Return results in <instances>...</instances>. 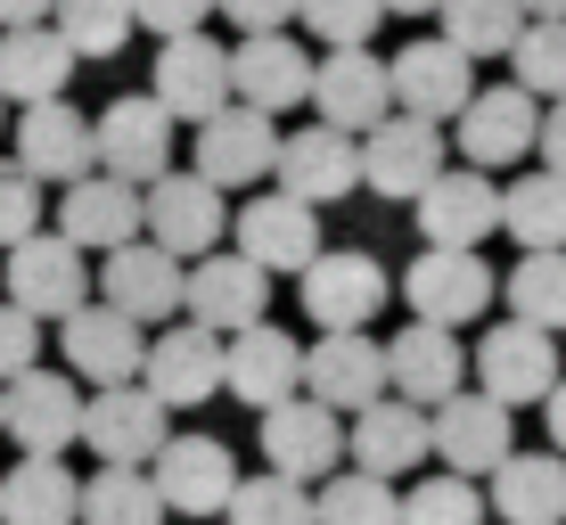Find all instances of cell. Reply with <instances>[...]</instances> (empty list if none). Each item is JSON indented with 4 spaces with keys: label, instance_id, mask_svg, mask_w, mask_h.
Listing matches in <instances>:
<instances>
[{
    "label": "cell",
    "instance_id": "cell-1",
    "mask_svg": "<svg viewBox=\"0 0 566 525\" xmlns=\"http://www.w3.org/2000/svg\"><path fill=\"white\" fill-rule=\"evenodd\" d=\"M165 435H172V411L148 395L140 378L91 386V395H83V427H74V443H91V452H99V469H148Z\"/></svg>",
    "mask_w": 566,
    "mask_h": 525
},
{
    "label": "cell",
    "instance_id": "cell-2",
    "mask_svg": "<svg viewBox=\"0 0 566 525\" xmlns=\"http://www.w3.org/2000/svg\"><path fill=\"white\" fill-rule=\"evenodd\" d=\"M222 230H230V198L198 172H156L140 189V239H156L165 255L198 263L206 246H222Z\"/></svg>",
    "mask_w": 566,
    "mask_h": 525
},
{
    "label": "cell",
    "instance_id": "cell-3",
    "mask_svg": "<svg viewBox=\"0 0 566 525\" xmlns=\"http://www.w3.org/2000/svg\"><path fill=\"white\" fill-rule=\"evenodd\" d=\"M304 321L312 328H369L386 313V296H395V280L378 271V255H361V246H321L304 271Z\"/></svg>",
    "mask_w": 566,
    "mask_h": 525
},
{
    "label": "cell",
    "instance_id": "cell-4",
    "mask_svg": "<svg viewBox=\"0 0 566 525\" xmlns=\"http://www.w3.org/2000/svg\"><path fill=\"white\" fill-rule=\"evenodd\" d=\"M510 402H493V395H443L436 411H427V460H443L452 476H493L501 460L517 452V435H510Z\"/></svg>",
    "mask_w": 566,
    "mask_h": 525
},
{
    "label": "cell",
    "instance_id": "cell-5",
    "mask_svg": "<svg viewBox=\"0 0 566 525\" xmlns=\"http://www.w3.org/2000/svg\"><path fill=\"white\" fill-rule=\"evenodd\" d=\"M172 115L148 99V91H132V99H107L99 115H91V157H99V172H115V181L148 189L156 172H172Z\"/></svg>",
    "mask_w": 566,
    "mask_h": 525
},
{
    "label": "cell",
    "instance_id": "cell-6",
    "mask_svg": "<svg viewBox=\"0 0 566 525\" xmlns=\"http://www.w3.org/2000/svg\"><path fill=\"white\" fill-rule=\"evenodd\" d=\"M74 427H83V386L66 378V369H17L9 386H0V435L17 443V452H42L57 460L74 443Z\"/></svg>",
    "mask_w": 566,
    "mask_h": 525
},
{
    "label": "cell",
    "instance_id": "cell-7",
    "mask_svg": "<svg viewBox=\"0 0 566 525\" xmlns=\"http://www.w3.org/2000/svg\"><path fill=\"white\" fill-rule=\"evenodd\" d=\"M271 157H280V124H271L263 107H247V99H222L198 124V181H213L222 198L271 181Z\"/></svg>",
    "mask_w": 566,
    "mask_h": 525
},
{
    "label": "cell",
    "instance_id": "cell-8",
    "mask_svg": "<svg viewBox=\"0 0 566 525\" xmlns=\"http://www.w3.org/2000/svg\"><path fill=\"white\" fill-rule=\"evenodd\" d=\"M148 99L165 107L172 124H206V115L230 99V50L213 42V33H172V42H156Z\"/></svg>",
    "mask_w": 566,
    "mask_h": 525
},
{
    "label": "cell",
    "instance_id": "cell-9",
    "mask_svg": "<svg viewBox=\"0 0 566 525\" xmlns=\"http://www.w3.org/2000/svg\"><path fill=\"white\" fill-rule=\"evenodd\" d=\"M354 157H361V189H378V198H419L443 172V124H419V115L395 107L354 140Z\"/></svg>",
    "mask_w": 566,
    "mask_h": 525
},
{
    "label": "cell",
    "instance_id": "cell-10",
    "mask_svg": "<svg viewBox=\"0 0 566 525\" xmlns=\"http://www.w3.org/2000/svg\"><path fill=\"white\" fill-rule=\"evenodd\" d=\"M148 484H156V501H165V517L172 510L181 517H222L230 484H239V460H230L222 435H165L156 460H148Z\"/></svg>",
    "mask_w": 566,
    "mask_h": 525
},
{
    "label": "cell",
    "instance_id": "cell-11",
    "mask_svg": "<svg viewBox=\"0 0 566 525\" xmlns=\"http://www.w3.org/2000/svg\"><path fill=\"white\" fill-rule=\"evenodd\" d=\"M57 345H66V378L74 386H124V378H140L148 328L91 296V304H74V313L57 321Z\"/></svg>",
    "mask_w": 566,
    "mask_h": 525
},
{
    "label": "cell",
    "instance_id": "cell-12",
    "mask_svg": "<svg viewBox=\"0 0 566 525\" xmlns=\"http://www.w3.org/2000/svg\"><path fill=\"white\" fill-rule=\"evenodd\" d=\"M263 304H271V271L263 263H247L239 246H206L198 263L181 271V313L213 328V337H230V328H247V321H263Z\"/></svg>",
    "mask_w": 566,
    "mask_h": 525
},
{
    "label": "cell",
    "instance_id": "cell-13",
    "mask_svg": "<svg viewBox=\"0 0 566 525\" xmlns=\"http://www.w3.org/2000/svg\"><path fill=\"white\" fill-rule=\"evenodd\" d=\"M296 386H312V402H328L337 419H354L361 402L386 395V345L369 328H321L304 369H296Z\"/></svg>",
    "mask_w": 566,
    "mask_h": 525
},
{
    "label": "cell",
    "instance_id": "cell-14",
    "mask_svg": "<svg viewBox=\"0 0 566 525\" xmlns=\"http://www.w3.org/2000/svg\"><path fill=\"white\" fill-rule=\"evenodd\" d=\"M9 304L17 313H33V321H66L74 304H91V263H83V246L74 239H17L9 246Z\"/></svg>",
    "mask_w": 566,
    "mask_h": 525
},
{
    "label": "cell",
    "instance_id": "cell-15",
    "mask_svg": "<svg viewBox=\"0 0 566 525\" xmlns=\"http://www.w3.org/2000/svg\"><path fill=\"white\" fill-rule=\"evenodd\" d=\"M551 386H558V337H551V328H534V321L484 328V345H476V395L525 411V402H542Z\"/></svg>",
    "mask_w": 566,
    "mask_h": 525
},
{
    "label": "cell",
    "instance_id": "cell-16",
    "mask_svg": "<svg viewBox=\"0 0 566 525\" xmlns=\"http://www.w3.org/2000/svg\"><path fill=\"white\" fill-rule=\"evenodd\" d=\"M402 296H411V321L468 328L493 304V263H484L476 246H427V255L402 271Z\"/></svg>",
    "mask_w": 566,
    "mask_h": 525
},
{
    "label": "cell",
    "instance_id": "cell-17",
    "mask_svg": "<svg viewBox=\"0 0 566 525\" xmlns=\"http://www.w3.org/2000/svg\"><path fill=\"white\" fill-rule=\"evenodd\" d=\"M9 140H17V165H25L42 189H66V181H83V172H99V157H91V115L74 107V99L17 107Z\"/></svg>",
    "mask_w": 566,
    "mask_h": 525
},
{
    "label": "cell",
    "instance_id": "cell-18",
    "mask_svg": "<svg viewBox=\"0 0 566 525\" xmlns=\"http://www.w3.org/2000/svg\"><path fill=\"white\" fill-rule=\"evenodd\" d=\"M263 460H271V476H296V484L337 476V460H345V419L328 411V402H312V395L271 402V411H263Z\"/></svg>",
    "mask_w": 566,
    "mask_h": 525
},
{
    "label": "cell",
    "instance_id": "cell-19",
    "mask_svg": "<svg viewBox=\"0 0 566 525\" xmlns=\"http://www.w3.org/2000/svg\"><path fill=\"white\" fill-rule=\"evenodd\" d=\"M296 369H304V345L287 337V328H271V321H247V328L222 337V395L247 402V411H271V402L304 395Z\"/></svg>",
    "mask_w": 566,
    "mask_h": 525
},
{
    "label": "cell",
    "instance_id": "cell-20",
    "mask_svg": "<svg viewBox=\"0 0 566 525\" xmlns=\"http://www.w3.org/2000/svg\"><path fill=\"white\" fill-rule=\"evenodd\" d=\"M91 287H99V304H115V313L132 321H172L181 313V255H165L156 239H124L107 246V263L91 271Z\"/></svg>",
    "mask_w": 566,
    "mask_h": 525
},
{
    "label": "cell",
    "instance_id": "cell-21",
    "mask_svg": "<svg viewBox=\"0 0 566 525\" xmlns=\"http://www.w3.org/2000/svg\"><path fill=\"white\" fill-rule=\"evenodd\" d=\"M534 124H542V99H534V91H517V83L468 91V107L452 115V132H460V157L476 165V172L517 165L525 148H534Z\"/></svg>",
    "mask_w": 566,
    "mask_h": 525
},
{
    "label": "cell",
    "instance_id": "cell-22",
    "mask_svg": "<svg viewBox=\"0 0 566 525\" xmlns=\"http://www.w3.org/2000/svg\"><path fill=\"white\" fill-rule=\"evenodd\" d=\"M271 181L304 206H337L361 189V157H354V132L337 124H312V132H280V157H271Z\"/></svg>",
    "mask_w": 566,
    "mask_h": 525
},
{
    "label": "cell",
    "instance_id": "cell-23",
    "mask_svg": "<svg viewBox=\"0 0 566 525\" xmlns=\"http://www.w3.org/2000/svg\"><path fill=\"white\" fill-rule=\"evenodd\" d=\"M140 386L165 411H198V402L222 395V337L213 328H165V337H148V354H140Z\"/></svg>",
    "mask_w": 566,
    "mask_h": 525
},
{
    "label": "cell",
    "instance_id": "cell-24",
    "mask_svg": "<svg viewBox=\"0 0 566 525\" xmlns=\"http://www.w3.org/2000/svg\"><path fill=\"white\" fill-rule=\"evenodd\" d=\"M230 99L263 107V115H287L312 99V50L296 33H239L230 50Z\"/></svg>",
    "mask_w": 566,
    "mask_h": 525
},
{
    "label": "cell",
    "instance_id": "cell-25",
    "mask_svg": "<svg viewBox=\"0 0 566 525\" xmlns=\"http://www.w3.org/2000/svg\"><path fill=\"white\" fill-rule=\"evenodd\" d=\"M386 91L419 124H452L468 107V91H476V57H460L452 42H411L402 57H386Z\"/></svg>",
    "mask_w": 566,
    "mask_h": 525
},
{
    "label": "cell",
    "instance_id": "cell-26",
    "mask_svg": "<svg viewBox=\"0 0 566 525\" xmlns=\"http://www.w3.org/2000/svg\"><path fill=\"white\" fill-rule=\"evenodd\" d=\"M411 213H419L427 246H484L501 230V189H493V172L460 165V172H436L411 198Z\"/></svg>",
    "mask_w": 566,
    "mask_h": 525
},
{
    "label": "cell",
    "instance_id": "cell-27",
    "mask_svg": "<svg viewBox=\"0 0 566 525\" xmlns=\"http://www.w3.org/2000/svg\"><path fill=\"white\" fill-rule=\"evenodd\" d=\"M345 460H354L361 476H411L419 460H427V411L419 402H402V395H378V402H361L354 419H345Z\"/></svg>",
    "mask_w": 566,
    "mask_h": 525
},
{
    "label": "cell",
    "instance_id": "cell-28",
    "mask_svg": "<svg viewBox=\"0 0 566 525\" xmlns=\"http://www.w3.org/2000/svg\"><path fill=\"white\" fill-rule=\"evenodd\" d=\"M312 107H321V124H337V132H369L378 115H395V91H386V66L369 57V42L312 57Z\"/></svg>",
    "mask_w": 566,
    "mask_h": 525
},
{
    "label": "cell",
    "instance_id": "cell-29",
    "mask_svg": "<svg viewBox=\"0 0 566 525\" xmlns=\"http://www.w3.org/2000/svg\"><path fill=\"white\" fill-rule=\"evenodd\" d=\"M57 239H74L83 255H107V246L140 239V189L115 181V172H83L57 198Z\"/></svg>",
    "mask_w": 566,
    "mask_h": 525
},
{
    "label": "cell",
    "instance_id": "cell-30",
    "mask_svg": "<svg viewBox=\"0 0 566 525\" xmlns=\"http://www.w3.org/2000/svg\"><path fill=\"white\" fill-rule=\"evenodd\" d=\"M239 255L263 263V271H304L312 255H321V206L287 198V189L247 198V213H239Z\"/></svg>",
    "mask_w": 566,
    "mask_h": 525
},
{
    "label": "cell",
    "instance_id": "cell-31",
    "mask_svg": "<svg viewBox=\"0 0 566 525\" xmlns=\"http://www.w3.org/2000/svg\"><path fill=\"white\" fill-rule=\"evenodd\" d=\"M460 378H468V354H460L452 328H436V321H411L395 345H386V395L419 402V411H436Z\"/></svg>",
    "mask_w": 566,
    "mask_h": 525
},
{
    "label": "cell",
    "instance_id": "cell-32",
    "mask_svg": "<svg viewBox=\"0 0 566 525\" xmlns=\"http://www.w3.org/2000/svg\"><path fill=\"white\" fill-rule=\"evenodd\" d=\"M74 66H83V57L57 42V25H50V17H42V25H0V99H9V107L66 99Z\"/></svg>",
    "mask_w": 566,
    "mask_h": 525
},
{
    "label": "cell",
    "instance_id": "cell-33",
    "mask_svg": "<svg viewBox=\"0 0 566 525\" xmlns=\"http://www.w3.org/2000/svg\"><path fill=\"white\" fill-rule=\"evenodd\" d=\"M484 510L501 525H566V460L558 452H510L493 469Z\"/></svg>",
    "mask_w": 566,
    "mask_h": 525
},
{
    "label": "cell",
    "instance_id": "cell-34",
    "mask_svg": "<svg viewBox=\"0 0 566 525\" xmlns=\"http://www.w3.org/2000/svg\"><path fill=\"white\" fill-rule=\"evenodd\" d=\"M74 501H83V484L66 476V460L25 452L0 476V525H74Z\"/></svg>",
    "mask_w": 566,
    "mask_h": 525
},
{
    "label": "cell",
    "instance_id": "cell-35",
    "mask_svg": "<svg viewBox=\"0 0 566 525\" xmlns=\"http://www.w3.org/2000/svg\"><path fill=\"white\" fill-rule=\"evenodd\" d=\"M501 230L517 246H566V172H525L501 189Z\"/></svg>",
    "mask_w": 566,
    "mask_h": 525
},
{
    "label": "cell",
    "instance_id": "cell-36",
    "mask_svg": "<svg viewBox=\"0 0 566 525\" xmlns=\"http://www.w3.org/2000/svg\"><path fill=\"white\" fill-rule=\"evenodd\" d=\"M74 525H165V501H156L148 469H99L74 501Z\"/></svg>",
    "mask_w": 566,
    "mask_h": 525
},
{
    "label": "cell",
    "instance_id": "cell-37",
    "mask_svg": "<svg viewBox=\"0 0 566 525\" xmlns=\"http://www.w3.org/2000/svg\"><path fill=\"white\" fill-rule=\"evenodd\" d=\"M436 17H443V42L460 57H510L517 25H525L517 0H436Z\"/></svg>",
    "mask_w": 566,
    "mask_h": 525
},
{
    "label": "cell",
    "instance_id": "cell-38",
    "mask_svg": "<svg viewBox=\"0 0 566 525\" xmlns=\"http://www.w3.org/2000/svg\"><path fill=\"white\" fill-rule=\"evenodd\" d=\"M510 321L566 328V246H525V263L510 271Z\"/></svg>",
    "mask_w": 566,
    "mask_h": 525
},
{
    "label": "cell",
    "instance_id": "cell-39",
    "mask_svg": "<svg viewBox=\"0 0 566 525\" xmlns=\"http://www.w3.org/2000/svg\"><path fill=\"white\" fill-rule=\"evenodd\" d=\"M50 25L74 57H115L132 42V0H50Z\"/></svg>",
    "mask_w": 566,
    "mask_h": 525
},
{
    "label": "cell",
    "instance_id": "cell-40",
    "mask_svg": "<svg viewBox=\"0 0 566 525\" xmlns=\"http://www.w3.org/2000/svg\"><path fill=\"white\" fill-rule=\"evenodd\" d=\"M510 66H517V91L566 99V17H525L510 42Z\"/></svg>",
    "mask_w": 566,
    "mask_h": 525
},
{
    "label": "cell",
    "instance_id": "cell-41",
    "mask_svg": "<svg viewBox=\"0 0 566 525\" xmlns=\"http://www.w3.org/2000/svg\"><path fill=\"white\" fill-rule=\"evenodd\" d=\"M222 517L230 525H312V484L296 476H239L230 484V501H222Z\"/></svg>",
    "mask_w": 566,
    "mask_h": 525
},
{
    "label": "cell",
    "instance_id": "cell-42",
    "mask_svg": "<svg viewBox=\"0 0 566 525\" xmlns=\"http://www.w3.org/2000/svg\"><path fill=\"white\" fill-rule=\"evenodd\" d=\"M395 525H484V493L476 476H419L411 493H395Z\"/></svg>",
    "mask_w": 566,
    "mask_h": 525
},
{
    "label": "cell",
    "instance_id": "cell-43",
    "mask_svg": "<svg viewBox=\"0 0 566 525\" xmlns=\"http://www.w3.org/2000/svg\"><path fill=\"white\" fill-rule=\"evenodd\" d=\"M312 525H395V484L386 476H321L312 493Z\"/></svg>",
    "mask_w": 566,
    "mask_h": 525
},
{
    "label": "cell",
    "instance_id": "cell-44",
    "mask_svg": "<svg viewBox=\"0 0 566 525\" xmlns=\"http://www.w3.org/2000/svg\"><path fill=\"white\" fill-rule=\"evenodd\" d=\"M378 0H296V25L312 33L321 50H361L369 33H378Z\"/></svg>",
    "mask_w": 566,
    "mask_h": 525
},
{
    "label": "cell",
    "instance_id": "cell-45",
    "mask_svg": "<svg viewBox=\"0 0 566 525\" xmlns=\"http://www.w3.org/2000/svg\"><path fill=\"white\" fill-rule=\"evenodd\" d=\"M42 181H33L17 157H0V246H17V239H33L42 230Z\"/></svg>",
    "mask_w": 566,
    "mask_h": 525
},
{
    "label": "cell",
    "instance_id": "cell-46",
    "mask_svg": "<svg viewBox=\"0 0 566 525\" xmlns=\"http://www.w3.org/2000/svg\"><path fill=\"white\" fill-rule=\"evenodd\" d=\"M213 0H132V25H148L156 42H172V33H206Z\"/></svg>",
    "mask_w": 566,
    "mask_h": 525
},
{
    "label": "cell",
    "instance_id": "cell-47",
    "mask_svg": "<svg viewBox=\"0 0 566 525\" xmlns=\"http://www.w3.org/2000/svg\"><path fill=\"white\" fill-rule=\"evenodd\" d=\"M33 361H42V321L17 313V304H0V386H9L17 369H33Z\"/></svg>",
    "mask_w": 566,
    "mask_h": 525
},
{
    "label": "cell",
    "instance_id": "cell-48",
    "mask_svg": "<svg viewBox=\"0 0 566 525\" xmlns=\"http://www.w3.org/2000/svg\"><path fill=\"white\" fill-rule=\"evenodd\" d=\"M213 17H230L239 33H287L296 25V0H213Z\"/></svg>",
    "mask_w": 566,
    "mask_h": 525
},
{
    "label": "cell",
    "instance_id": "cell-49",
    "mask_svg": "<svg viewBox=\"0 0 566 525\" xmlns=\"http://www.w3.org/2000/svg\"><path fill=\"white\" fill-rule=\"evenodd\" d=\"M534 148H542V172H566V99H551V107H542Z\"/></svg>",
    "mask_w": 566,
    "mask_h": 525
},
{
    "label": "cell",
    "instance_id": "cell-50",
    "mask_svg": "<svg viewBox=\"0 0 566 525\" xmlns=\"http://www.w3.org/2000/svg\"><path fill=\"white\" fill-rule=\"evenodd\" d=\"M542 419H551V452L566 460V378L551 386V395H542Z\"/></svg>",
    "mask_w": 566,
    "mask_h": 525
},
{
    "label": "cell",
    "instance_id": "cell-51",
    "mask_svg": "<svg viewBox=\"0 0 566 525\" xmlns=\"http://www.w3.org/2000/svg\"><path fill=\"white\" fill-rule=\"evenodd\" d=\"M50 0H0V25H42Z\"/></svg>",
    "mask_w": 566,
    "mask_h": 525
},
{
    "label": "cell",
    "instance_id": "cell-52",
    "mask_svg": "<svg viewBox=\"0 0 566 525\" xmlns=\"http://www.w3.org/2000/svg\"><path fill=\"white\" fill-rule=\"evenodd\" d=\"M386 17H436V0H378Z\"/></svg>",
    "mask_w": 566,
    "mask_h": 525
},
{
    "label": "cell",
    "instance_id": "cell-53",
    "mask_svg": "<svg viewBox=\"0 0 566 525\" xmlns=\"http://www.w3.org/2000/svg\"><path fill=\"white\" fill-rule=\"evenodd\" d=\"M525 17H566V0H517Z\"/></svg>",
    "mask_w": 566,
    "mask_h": 525
},
{
    "label": "cell",
    "instance_id": "cell-54",
    "mask_svg": "<svg viewBox=\"0 0 566 525\" xmlns=\"http://www.w3.org/2000/svg\"><path fill=\"white\" fill-rule=\"evenodd\" d=\"M0 132H9V99H0Z\"/></svg>",
    "mask_w": 566,
    "mask_h": 525
}]
</instances>
